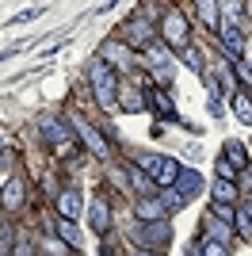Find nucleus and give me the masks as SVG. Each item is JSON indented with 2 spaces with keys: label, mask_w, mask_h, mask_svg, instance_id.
Returning a JSON list of instances; mask_svg holds the SVG:
<instances>
[{
  "label": "nucleus",
  "mask_w": 252,
  "mask_h": 256,
  "mask_svg": "<svg viewBox=\"0 0 252 256\" xmlns=\"http://www.w3.org/2000/svg\"><path fill=\"white\" fill-rule=\"evenodd\" d=\"M134 214H138V222H160V218H168L164 203L153 199V195H142V199L134 203Z\"/></svg>",
  "instance_id": "423d86ee"
},
{
  "label": "nucleus",
  "mask_w": 252,
  "mask_h": 256,
  "mask_svg": "<svg viewBox=\"0 0 252 256\" xmlns=\"http://www.w3.org/2000/svg\"><path fill=\"white\" fill-rule=\"evenodd\" d=\"M88 76H92V88H96L100 107H115V100H118V76H115V69H111L104 58H96V62L88 65Z\"/></svg>",
  "instance_id": "f257e3e1"
},
{
  "label": "nucleus",
  "mask_w": 252,
  "mask_h": 256,
  "mask_svg": "<svg viewBox=\"0 0 252 256\" xmlns=\"http://www.w3.org/2000/svg\"><path fill=\"white\" fill-rule=\"evenodd\" d=\"M54 234L62 237L65 245H73V248H80V245H84V237H80V230L73 226V218H58V222H54Z\"/></svg>",
  "instance_id": "ddd939ff"
},
{
  "label": "nucleus",
  "mask_w": 252,
  "mask_h": 256,
  "mask_svg": "<svg viewBox=\"0 0 252 256\" xmlns=\"http://www.w3.org/2000/svg\"><path fill=\"white\" fill-rule=\"evenodd\" d=\"M164 42L168 46H188V23L180 12H168L164 16Z\"/></svg>",
  "instance_id": "39448f33"
},
{
  "label": "nucleus",
  "mask_w": 252,
  "mask_h": 256,
  "mask_svg": "<svg viewBox=\"0 0 252 256\" xmlns=\"http://www.w3.org/2000/svg\"><path fill=\"white\" fill-rule=\"evenodd\" d=\"M226 157H230V164H233L237 172H244V168H248V153H244V146H241V142H226Z\"/></svg>",
  "instance_id": "a211bd4d"
},
{
  "label": "nucleus",
  "mask_w": 252,
  "mask_h": 256,
  "mask_svg": "<svg viewBox=\"0 0 252 256\" xmlns=\"http://www.w3.org/2000/svg\"><path fill=\"white\" fill-rule=\"evenodd\" d=\"M138 256H157V252H149V248H138Z\"/></svg>",
  "instance_id": "7c9ffc66"
},
{
  "label": "nucleus",
  "mask_w": 252,
  "mask_h": 256,
  "mask_svg": "<svg viewBox=\"0 0 252 256\" xmlns=\"http://www.w3.org/2000/svg\"><path fill=\"white\" fill-rule=\"evenodd\" d=\"M233 176H237V168L230 160H218V180H233Z\"/></svg>",
  "instance_id": "c85d7f7f"
},
{
  "label": "nucleus",
  "mask_w": 252,
  "mask_h": 256,
  "mask_svg": "<svg viewBox=\"0 0 252 256\" xmlns=\"http://www.w3.org/2000/svg\"><path fill=\"white\" fill-rule=\"evenodd\" d=\"M146 176L153 184H157V188H172V184H176V176H180V160L176 157H164V153H157V157H149L146 160Z\"/></svg>",
  "instance_id": "7ed1b4c3"
},
{
  "label": "nucleus",
  "mask_w": 252,
  "mask_h": 256,
  "mask_svg": "<svg viewBox=\"0 0 252 256\" xmlns=\"http://www.w3.org/2000/svg\"><path fill=\"white\" fill-rule=\"evenodd\" d=\"M180 54H184V62H188L191 69H202V58H199V50H191V46H180Z\"/></svg>",
  "instance_id": "bb28decb"
},
{
  "label": "nucleus",
  "mask_w": 252,
  "mask_h": 256,
  "mask_svg": "<svg viewBox=\"0 0 252 256\" xmlns=\"http://www.w3.org/2000/svg\"><path fill=\"white\" fill-rule=\"evenodd\" d=\"M244 214H248V222H252V203H248V206H244Z\"/></svg>",
  "instance_id": "2f4dec72"
},
{
  "label": "nucleus",
  "mask_w": 252,
  "mask_h": 256,
  "mask_svg": "<svg viewBox=\"0 0 252 256\" xmlns=\"http://www.w3.org/2000/svg\"><path fill=\"white\" fill-rule=\"evenodd\" d=\"M73 126H76V134L84 138V146H88V150H92L96 157H107V142L100 138V134H96V130L88 126V122H84V118H73Z\"/></svg>",
  "instance_id": "6e6552de"
},
{
  "label": "nucleus",
  "mask_w": 252,
  "mask_h": 256,
  "mask_svg": "<svg viewBox=\"0 0 252 256\" xmlns=\"http://www.w3.org/2000/svg\"><path fill=\"white\" fill-rule=\"evenodd\" d=\"M195 12H199L202 23H210V27L218 23V4H214V0H199V4H195Z\"/></svg>",
  "instance_id": "4be33fe9"
},
{
  "label": "nucleus",
  "mask_w": 252,
  "mask_h": 256,
  "mask_svg": "<svg viewBox=\"0 0 252 256\" xmlns=\"http://www.w3.org/2000/svg\"><path fill=\"white\" fill-rule=\"evenodd\" d=\"M122 107L126 111H146V96L138 88H122Z\"/></svg>",
  "instance_id": "412c9836"
},
{
  "label": "nucleus",
  "mask_w": 252,
  "mask_h": 256,
  "mask_svg": "<svg viewBox=\"0 0 252 256\" xmlns=\"http://www.w3.org/2000/svg\"><path fill=\"white\" fill-rule=\"evenodd\" d=\"M230 234H233V230H230V226H222V222L210 226V241H222V245H226V241H230Z\"/></svg>",
  "instance_id": "a878e982"
},
{
  "label": "nucleus",
  "mask_w": 252,
  "mask_h": 256,
  "mask_svg": "<svg viewBox=\"0 0 252 256\" xmlns=\"http://www.w3.org/2000/svg\"><path fill=\"white\" fill-rule=\"evenodd\" d=\"M214 199H218V203H233V199H237V184L233 180H214Z\"/></svg>",
  "instance_id": "aec40b11"
},
{
  "label": "nucleus",
  "mask_w": 252,
  "mask_h": 256,
  "mask_svg": "<svg viewBox=\"0 0 252 256\" xmlns=\"http://www.w3.org/2000/svg\"><path fill=\"white\" fill-rule=\"evenodd\" d=\"M160 203H164V210H180V206H184V195H180V192H172V188H168V192L160 195Z\"/></svg>",
  "instance_id": "b1692460"
},
{
  "label": "nucleus",
  "mask_w": 252,
  "mask_h": 256,
  "mask_svg": "<svg viewBox=\"0 0 252 256\" xmlns=\"http://www.w3.org/2000/svg\"><path fill=\"white\" fill-rule=\"evenodd\" d=\"M16 256H34V248H31V241H27V237H20V241H16Z\"/></svg>",
  "instance_id": "c756f323"
},
{
  "label": "nucleus",
  "mask_w": 252,
  "mask_h": 256,
  "mask_svg": "<svg viewBox=\"0 0 252 256\" xmlns=\"http://www.w3.org/2000/svg\"><path fill=\"white\" fill-rule=\"evenodd\" d=\"M146 62H149V69H153V73H157V80L160 84H172V73H176V69H172V58H168V50L164 46H149L146 50Z\"/></svg>",
  "instance_id": "20e7f679"
},
{
  "label": "nucleus",
  "mask_w": 252,
  "mask_h": 256,
  "mask_svg": "<svg viewBox=\"0 0 252 256\" xmlns=\"http://www.w3.org/2000/svg\"><path fill=\"white\" fill-rule=\"evenodd\" d=\"M130 241H134L138 248L160 252V248L172 241V226H168V218H160V222H138L134 230H130Z\"/></svg>",
  "instance_id": "f03ea898"
},
{
  "label": "nucleus",
  "mask_w": 252,
  "mask_h": 256,
  "mask_svg": "<svg viewBox=\"0 0 252 256\" xmlns=\"http://www.w3.org/2000/svg\"><path fill=\"white\" fill-rule=\"evenodd\" d=\"M104 62L118 65V69H130V50L122 42H104Z\"/></svg>",
  "instance_id": "f3484780"
},
{
  "label": "nucleus",
  "mask_w": 252,
  "mask_h": 256,
  "mask_svg": "<svg viewBox=\"0 0 252 256\" xmlns=\"http://www.w3.org/2000/svg\"><path fill=\"white\" fill-rule=\"evenodd\" d=\"M58 210H62V218H76V210H80V192H76V188H65V192L58 195Z\"/></svg>",
  "instance_id": "2eb2a0df"
},
{
  "label": "nucleus",
  "mask_w": 252,
  "mask_h": 256,
  "mask_svg": "<svg viewBox=\"0 0 252 256\" xmlns=\"http://www.w3.org/2000/svg\"><path fill=\"white\" fill-rule=\"evenodd\" d=\"M142 96H146V107H153V111H160V115H168V118H172V122H180L176 107H172V100H168L164 92H157V88H146Z\"/></svg>",
  "instance_id": "1a4fd4ad"
},
{
  "label": "nucleus",
  "mask_w": 252,
  "mask_h": 256,
  "mask_svg": "<svg viewBox=\"0 0 252 256\" xmlns=\"http://www.w3.org/2000/svg\"><path fill=\"white\" fill-rule=\"evenodd\" d=\"M214 222H222V226L237 222V214H233V206H230V203H214Z\"/></svg>",
  "instance_id": "5701e85b"
},
{
  "label": "nucleus",
  "mask_w": 252,
  "mask_h": 256,
  "mask_svg": "<svg viewBox=\"0 0 252 256\" xmlns=\"http://www.w3.org/2000/svg\"><path fill=\"white\" fill-rule=\"evenodd\" d=\"M222 42H226V54H230V58H241V54H244V34L237 31L233 23L222 27Z\"/></svg>",
  "instance_id": "4468645a"
},
{
  "label": "nucleus",
  "mask_w": 252,
  "mask_h": 256,
  "mask_svg": "<svg viewBox=\"0 0 252 256\" xmlns=\"http://www.w3.org/2000/svg\"><path fill=\"white\" fill-rule=\"evenodd\" d=\"M130 180H134V188H138L142 195H146V192H149V184H153V180L146 176V172H138V168H130Z\"/></svg>",
  "instance_id": "cd10ccee"
},
{
  "label": "nucleus",
  "mask_w": 252,
  "mask_h": 256,
  "mask_svg": "<svg viewBox=\"0 0 252 256\" xmlns=\"http://www.w3.org/2000/svg\"><path fill=\"white\" fill-rule=\"evenodd\" d=\"M42 134H46L50 142H58V146L73 138V134H69V126H62V118H54V115H46V118H42Z\"/></svg>",
  "instance_id": "dca6fc26"
},
{
  "label": "nucleus",
  "mask_w": 252,
  "mask_h": 256,
  "mask_svg": "<svg viewBox=\"0 0 252 256\" xmlns=\"http://www.w3.org/2000/svg\"><path fill=\"white\" fill-rule=\"evenodd\" d=\"M172 192H180L184 199H195V195L202 192V176H199L195 168H180L176 184H172Z\"/></svg>",
  "instance_id": "0eeeda50"
},
{
  "label": "nucleus",
  "mask_w": 252,
  "mask_h": 256,
  "mask_svg": "<svg viewBox=\"0 0 252 256\" xmlns=\"http://www.w3.org/2000/svg\"><path fill=\"white\" fill-rule=\"evenodd\" d=\"M126 38H130L134 46H146V50L157 42V38H153V27H149L146 20H134V23H130V27H126Z\"/></svg>",
  "instance_id": "9d476101"
},
{
  "label": "nucleus",
  "mask_w": 252,
  "mask_h": 256,
  "mask_svg": "<svg viewBox=\"0 0 252 256\" xmlns=\"http://www.w3.org/2000/svg\"><path fill=\"white\" fill-rule=\"evenodd\" d=\"M88 222H92L96 234H107V230H111V210H107L104 199H96V203L88 206Z\"/></svg>",
  "instance_id": "f8f14e48"
},
{
  "label": "nucleus",
  "mask_w": 252,
  "mask_h": 256,
  "mask_svg": "<svg viewBox=\"0 0 252 256\" xmlns=\"http://www.w3.org/2000/svg\"><path fill=\"white\" fill-rule=\"evenodd\" d=\"M233 115L252 126V100H248V92H237V96H233Z\"/></svg>",
  "instance_id": "6ab92c4d"
},
{
  "label": "nucleus",
  "mask_w": 252,
  "mask_h": 256,
  "mask_svg": "<svg viewBox=\"0 0 252 256\" xmlns=\"http://www.w3.org/2000/svg\"><path fill=\"white\" fill-rule=\"evenodd\" d=\"M0 203L8 206V210H20V206H23V180H20V176H12V180L4 184V192H0Z\"/></svg>",
  "instance_id": "9b49d317"
},
{
  "label": "nucleus",
  "mask_w": 252,
  "mask_h": 256,
  "mask_svg": "<svg viewBox=\"0 0 252 256\" xmlns=\"http://www.w3.org/2000/svg\"><path fill=\"white\" fill-rule=\"evenodd\" d=\"M202 256H230V248L222 245V241H210L206 237V241H202Z\"/></svg>",
  "instance_id": "393cba45"
}]
</instances>
